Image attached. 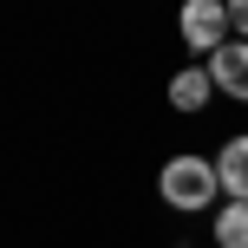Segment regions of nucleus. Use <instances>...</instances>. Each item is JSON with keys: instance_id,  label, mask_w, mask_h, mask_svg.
Instances as JSON below:
<instances>
[{"instance_id": "f03ea898", "label": "nucleus", "mask_w": 248, "mask_h": 248, "mask_svg": "<svg viewBox=\"0 0 248 248\" xmlns=\"http://www.w3.org/2000/svg\"><path fill=\"white\" fill-rule=\"evenodd\" d=\"M176 26H183L189 52H222L229 39H235V20H229V0H183Z\"/></svg>"}, {"instance_id": "20e7f679", "label": "nucleus", "mask_w": 248, "mask_h": 248, "mask_svg": "<svg viewBox=\"0 0 248 248\" xmlns=\"http://www.w3.org/2000/svg\"><path fill=\"white\" fill-rule=\"evenodd\" d=\"M209 98H216V78H209V65H183V72L170 78V105H176V111H202Z\"/></svg>"}, {"instance_id": "7ed1b4c3", "label": "nucleus", "mask_w": 248, "mask_h": 248, "mask_svg": "<svg viewBox=\"0 0 248 248\" xmlns=\"http://www.w3.org/2000/svg\"><path fill=\"white\" fill-rule=\"evenodd\" d=\"M209 78H216V92L248 105V39H229L222 52H209Z\"/></svg>"}, {"instance_id": "0eeeda50", "label": "nucleus", "mask_w": 248, "mask_h": 248, "mask_svg": "<svg viewBox=\"0 0 248 248\" xmlns=\"http://www.w3.org/2000/svg\"><path fill=\"white\" fill-rule=\"evenodd\" d=\"M229 20H235V39H248V0H229Z\"/></svg>"}, {"instance_id": "39448f33", "label": "nucleus", "mask_w": 248, "mask_h": 248, "mask_svg": "<svg viewBox=\"0 0 248 248\" xmlns=\"http://www.w3.org/2000/svg\"><path fill=\"white\" fill-rule=\"evenodd\" d=\"M216 170H222V196L248 202V137H229V144L216 150Z\"/></svg>"}, {"instance_id": "f257e3e1", "label": "nucleus", "mask_w": 248, "mask_h": 248, "mask_svg": "<svg viewBox=\"0 0 248 248\" xmlns=\"http://www.w3.org/2000/svg\"><path fill=\"white\" fill-rule=\"evenodd\" d=\"M157 196L170 202V209H209L216 196H222V170H216V157H170L157 176Z\"/></svg>"}, {"instance_id": "423d86ee", "label": "nucleus", "mask_w": 248, "mask_h": 248, "mask_svg": "<svg viewBox=\"0 0 248 248\" xmlns=\"http://www.w3.org/2000/svg\"><path fill=\"white\" fill-rule=\"evenodd\" d=\"M216 248H248V202L229 196L222 209H216Z\"/></svg>"}]
</instances>
